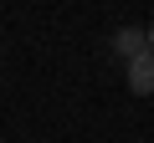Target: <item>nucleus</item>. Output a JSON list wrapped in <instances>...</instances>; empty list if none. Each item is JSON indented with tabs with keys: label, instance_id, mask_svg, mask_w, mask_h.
<instances>
[{
	"label": "nucleus",
	"instance_id": "obj_1",
	"mask_svg": "<svg viewBox=\"0 0 154 143\" xmlns=\"http://www.w3.org/2000/svg\"><path fill=\"white\" fill-rule=\"evenodd\" d=\"M128 92H134V97H149V92H154V46L128 61Z\"/></svg>",
	"mask_w": 154,
	"mask_h": 143
},
{
	"label": "nucleus",
	"instance_id": "obj_3",
	"mask_svg": "<svg viewBox=\"0 0 154 143\" xmlns=\"http://www.w3.org/2000/svg\"><path fill=\"white\" fill-rule=\"evenodd\" d=\"M149 46H154V26H149Z\"/></svg>",
	"mask_w": 154,
	"mask_h": 143
},
{
	"label": "nucleus",
	"instance_id": "obj_2",
	"mask_svg": "<svg viewBox=\"0 0 154 143\" xmlns=\"http://www.w3.org/2000/svg\"><path fill=\"white\" fill-rule=\"evenodd\" d=\"M139 51H149V31H144V26H123V31H113V56L134 61Z\"/></svg>",
	"mask_w": 154,
	"mask_h": 143
}]
</instances>
